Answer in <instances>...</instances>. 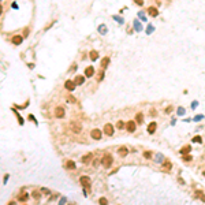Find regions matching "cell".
<instances>
[{
  "label": "cell",
  "mask_w": 205,
  "mask_h": 205,
  "mask_svg": "<svg viewBox=\"0 0 205 205\" xmlns=\"http://www.w3.org/2000/svg\"><path fill=\"white\" fill-rule=\"evenodd\" d=\"M79 182H81V185H82L85 189H89V186H90V178H89V176H86V175L81 176V178H79Z\"/></svg>",
  "instance_id": "8992f818"
},
{
  "label": "cell",
  "mask_w": 205,
  "mask_h": 205,
  "mask_svg": "<svg viewBox=\"0 0 205 205\" xmlns=\"http://www.w3.org/2000/svg\"><path fill=\"white\" fill-rule=\"evenodd\" d=\"M202 175H204V176H205V171H204V172H202Z\"/></svg>",
  "instance_id": "74e56055"
},
{
  "label": "cell",
  "mask_w": 205,
  "mask_h": 205,
  "mask_svg": "<svg viewBox=\"0 0 205 205\" xmlns=\"http://www.w3.org/2000/svg\"><path fill=\"white\" fill-rule=\"evenodd\" d=\"M133 1H135L137 6H144V0H133Z\"/></svg>",
  "instance_id": "f1b7e54d"
},
{
  "label": "cell",
  "mask_w": 205,
  "mask_h": 205,
  "mask_svg": "<svg viewBox=\"0 0 205 205\" xmlns=\"http://www.w3.org/2000/svg\"><path fill=\"white\" fill-rule=\"evenodd\" d=\"M1 14H3V6L0 4V15H1Z\"/></svg>",
  "instance_id": "d590c367"
},
{
  "label": "cell",
  "mask_w": 205,
  "mask_h": 205,
  "mask_svg": "<svg viewBox=\"0 0 205 205\" xmlns=\"http://www.w3.org/2000/svg\"><path fill=\"white\" fill-rule=\"evenodd\" d=\"M163 168H166V170H171V168H172V164H171L170 161H164V163H163Z\"/></svg>",
  "instance_id": "603a6c76"
},
{
  "label": "cell",
  "mask_w": 205,
  "mask_h": 205,
  "mask_svg": "<svg viewBox=\"0 0 205 205\" xmlns=\"http://www.w3.org/2000/svg\"><path fill=\"white\" fill-rule=\"evenodd\" d=\"M148 14H149L150 16H157L159 15V11H157V8L149 7V8H148Z\"/></svg>",
  "instance_id": "e0dca14e"
},
{
  "label": "cell",
  "mask_w": 205,
  "mask_h": 205,
  "mask_svg": "<svg viewBox=\"0 0 205 205\" xmlns=\"http://www.w3.org/2000/svg\"><path fill=\"white\" fill-rule=\"evenodd\" d=\"M134 122L137 123V125H142V122H144V115H142L141 112H138V114H137Z\"/></svg>",
  "instance_id": "ac0fdd59"
},
{
  "label": "cell",
  "mask_w": 205,
  "mask_h": 205,
  "mask_svg": "<svg viewBox=\"0 0 205 205\" xmlns=\"http://www.w3.org/2000/svg\"><path fill=\"white\" fill-rule=\"evenodd\" d=\"M100 163L102 164V167H105V168H110V167L112 166V163H114V159H112V156H111V155H104Z\"/></svg>",
  "instance_id": "6da1fadb"
},
{
  "label": "cell",
  "mask_w": 205,
  "mask_h": 205,
  "mask_svg": "<svg viewBox=\"0 0 205 205\" xmlns=\"http://www.w3.org/2000/svg\"><path fill=\"white\" fill-rule=\"evenodd\" d=\"M32 196H33L34 198H36V200H40V197H41L40 191H33V193H32Z\"/></svg>",
  "instance_id": "cb8c5ba5"
},
{
  "label": "cell",
  "mask_w": 205,
  "mask_h": 205,
  "mask_svg": "<svg viewBox=\"0 0 205 205\" xmlns=\"http://www.w3.org/2000/svg\"><path fill=\"white\" fill-rule=\"evenodd\" d=\"M116 127H118L119 130H122V129H125V127H126V123H125V122H122V120H119L118 123H116Z\"/></svg>",
  "instance_id": "7402d4cb"
},
{
  "label": "cell",
  "mask_w": 205,
  "mask_h": 205,
  "mask_svg": "<svg viewBox=\"0 0 205 205\" xmlns=\"http://www.w3.org/2000/svg\"><path fill=\"white\" fill-rule=\"evenodd\" d=\"M64 167H66L67 170H75V168H77V164H75L72 160H67L66 164H64Z\"/></svg>",
  "instance_id": "5bb4252c"
},
{
  "label": "cell",
  "mask_w": 205,
  "mask_h": 205,
  "mask_svg": "<svg viewBox=\"0 0 205 205\" xmlns=\"http://www.w3.org/2000/svg\"><path fill=\"white\" fill-rule=\"evenodd\" d=\"M71 130H72V133L78 134V133H81V130H82V125L79 122H71Z\"/></svg>",
  "instance_id": "5b68a950"
},
{
  "label": "cell",
  "mask_w": 205,
  "mask_h": 205,
  "mask_svg": "<svg viewBox=\"0 0 205 205\" xmlns=\"http://www.w3.org/2000/svg\"><path fill=\"white\" fill-rule=\"evenodd\" d=\"M64 115H66V110H64L63 107H56L55 108V118L62 119V118H64Z\"/></svg>",
  "instance_id": "277c9868"
},
{
  "label": "cell",
  "mask_w": 205,
  "mask_h": 205,
  "mask_svg": "<svg viewBox=\"0 0 205 205\" xmlns=\"http://www.w3.org/2000/svg\"><path fill=\"white\" fill-rule=\"evenodd\" d=\"M64 87H66L68 92H74V90H75V87H77V85L74 84V81H72V79H67V81L64 82Z\"/></svg>",
  "instance_id": "3957f363"
},
{
  "label": "cell",
  "mask_w": 205,
  "mask_h": 205,
  "mask_svg": "<svg viewBox=\"0 0 205 205\" xmlns=\"http://www.w3.org/2000/svg\"><path fill=\"white\" fill-rule=\"evenodd\" d=\"M156 127H157V123H155V122L149 123V126H148V133H149V134H153V133L156 131Z\"/></svg>",
  "instance_id": "2e32d148"
},
{
  "label": "cell",
  "mask_w": 205,
  "mask_h": 205,
  "mask_svg": "<svg viewBox=\"0 0 205 205\" xmlns=\"http://www.w3.org/2000/svg\"><path fill=\"white\" fill-rule=\"evenodd\" d=\"M92 159H93V153H86V155H84V156H82L81 161H82L84 164H89V163L92 161Z\"/></svg>",
  "instance_id": "30bf717a"
},
{
  "label": "cell",
  "mask_w": 205,
  "mask_h": 205,
  "mask_svg": "<svg viewBox=\"0 0 205 205\" xmlns=\"http://www.w3.org/2000/svg\"><path fill=\"white\" fill-rule=\"evenodd\" d=\"M144 156H145V159H150L152 157V152H145Z\"/></svg>",
  "instance_id": "83f0119b"
},
{
  "label": "cell",
  "mask_w": 205,
  "mask_h": 205,
  "mask_svg": "<svg viewBox=\"0 0 205 205\" xmlns=\"http://www.w3.org/2000/svg\"><path fill=\"white\" fill-rule=\"evenodd\" d=\"M8 205H15V201H12V202H8Z\"/></svg>",
  "instance_id": "8d00e7d4"
},
{
  "label": "cell",
  "mask_w": 205,
  "mask_h": 205,
  "mask_svg": "<svg viewBox=\"0 0 205 205\" xmlns=\"http://www.w3.org/2000/svg\"><path fill=\"white\" fill-rule=\"evenodd\" d=\"M126 129L129 133H134L135 129H137V123H135L134 120H130V122H127L126 123Z\"/></svg>",
  "instance_id": "9c48e42d"
},
{
  "label": "cell",
  "mask_w": 205,
  "mask_h": 205,
  "mask_svg": "<svg viewBox=\"0 0 205 205\" xmlns=\"http://www.w3.org/2000/svg\"><path fill=\"white\" fill-rule=\"evenodd\" d=\"M93 74H95V68H93L92 66H89V67L85 68V77L90 78V77H93Z\"/></svg>",
  "instance_id": "4fadbf2b"
},
{
  "label": "cell",
  "mask_w": 205,
  "mask_h": 205,
  "mask_svg": "<svg viewBox=\"0 0 205 205\" xmlns=\"http://www.w3.org/2000/svg\"><path fill=\"white\" fill-rule=\"evenodd\" d=\"M99 164H100V161H99V160H95V163H93V166H95V167H99Z\"/></svg>",
  "instance_id": "836d02e7"
},
{
  "label": "cell",
  "mask_w": 205,
  "mask_h": 205,
  "mask_svg": "<svg viewBox=\"0 0 205 205\" xmlns=\"http://www.w3.org/2000/svg\"><path fill=\"white\" fill-rule=\"evenodd\" d=\"M99 202H100V205H108V202H107V198H104V197L100 198V200H99Z\"/></svg>",
  "instance_id": "484cf974"
},
{
  "label": "cell",
  "mask_w": 205,
  "mask_h": 205,
  "mask_svg": "<svg viewBox=\"0 0 205 205\" xmlns=\"http://www.w3.org/2000/svg\"><path fill=\"white\" fill-rule=\"evenodd\" d=\"M23 36H21V34H15L14 37H11V42L14 44V45H21L22 42H23Z\"/></svg>",
  "instance_id": "7a4b0ae2"
},
{
  "label": "cell",
  "mask_w": 205,
  "mask_h": 205,
  "mask_svg": "<svg viewBox=\"0 0 205 205\" xmlns=\"http://www.w3.org/2000/svg\"><path fill=\"white\" fill-rule=\"evenodd\" d=\"M108 64H110V57H108V56L102 57L101 63H100V66H101V68H102V70H104V68H107V67H108Z\"/></svg>",
  "instance_id": "9a60e30c"
},
{
  "label": "cell",
  "mask_w": 205,
  "mask_h": 205,
  "mask_svg": "<svg viewBox=\"0 0 205 205\" xmlns=\"http://www.w3.org/2000/svg\"><path fill=\"white\" fill-rule=\"evenodd\" d=\"M191 159H193V157H191L190 155H185V156H183V160H187V161H190Z\"/></svg>",
  "instance_id": "f546056e"
},
{
  "label": "cell",
  "mask_w": 205,
  "mask_h": 205,
  "mask_svg": "<svg viewBox=\"0 0 205 205\" xmlns=\"http://www.w3.org/2000/svg\"><path fill=\"white\" fill-rule=\"evenodd\" d=\"M41 193H45V194H51V191L48 189H41Z\"/></svg>",
  "instance_id": "d6a6232c"
},
{
  "label": "cell",
  "mask_w": 205,
  "mask_h": 205,
  "mask_svg": "<svg viewBox=\"0 0 205 205\" xmlns=\"http://www.w3.org/2000/svg\"><path fill=\"white\" fill-rule=\"evenodd\" d=\"M66 100H67V101L70 102V104H75V102H77V99H75L74 96H70V95H68L67 97H66Z\"/></svg>",
  "instance_id": "ffe728a7"
},
{
  "label": "cell",
  "mask_w": 205,
  "mask_h": 205,
  "mask_svg": "<svg viewBox=\"0 0 205 205\" xmlns=\"http://www.w3.org/2000/svg\"><path fill=\"white\" fill-rule=\"evenodd\" d=\"M26 198H27V194H23V196L19 197V201H26Z\"/></svg>",
  "instance_id": "4dcf8cb0"
},
{
  "label": "cell",
  "mask_w": 205,
  "mask_h": 205,
  "mask_svg": "<svg viewBox=\"0 0 205 205\" xmlns=\"http://www.w3.org/2000/svg\"><path fill=\"white\" fill-rule=\"evenodd\" d=\"M118 153H119L120 157H126L127 153H129V149H127L126 146H120V148L118 149Z\"/></svg>",
  "instance_id": "7c38bea8"
},
{
  "label": "cell",
  "mask_w": 205,
  "mask_h": 205,
  "mask_svg": "<svg viewBox=\"0 0 205 205\" xmlns=\"http://www.w3.org/2000/svg\"><path fill=\"white\" fill-rule=\"evenodd\" d=\"M15 115H16V118H18V122H19V125L22 126V125H23V118H21V115H19L18 112H15Z\"/></svg>",
  "instance_id": "d4e9b609"
},
{
  "label": "cell",
  "mask_w": 205,
  "mask_h": 205,
  "mask_svg": "<svg viewBox=\"0 0 205 205\" xmlns=\"http://www.w3.org/2000/svg\"><path fill=\"white\" fill-rule=\"evenodd\" d=\"M190 149H191L190 146H186V148H183V149H182L181 152L183 153V155H185V153H189V152H190Z\"/></svg>",
  "instance_id": "4316f807"
},
{
  "label": "cell",
  "mask_w": 205,
  "mask_h": 205,
  "mask_svg": "<svg viewBox=\"0 0 205 205\" xmlns=\"http://www.w3.org/2000/svg\"><path fill=\"white\" fill-rule=\"evenodd\" d=\"M114 131H115V129H114V126H112L111 123H107V125L104 126V133H105V135L111 137V135H114Z\"/></svg>",
  "instance_id": "52a82bcc"
},
{
  "label": "cell",
  "mask_w": 205,
  "mask_h": 205,
  "mask_svg": "<svg viewBox=\"0 0 205 205\" xmlns=\"http://www.w3.org/2000/svg\"><path fill=\"white\" fill-rule=\"evenodd\" d=\"M72 81H74V84H75L77 86H79V85H82V84L85 82V77H84V75H77Z\"/></svg>",
  "instance_id": "8fae6325"
},
{
  "label": "cell",
  "mask_w": 205,
  "mask_h": 205,
  "mask_svg": "<svg viewBox=\"0 0 205 205\" xmlns=\"http://www.w3.org/2000/svg\"><path fill=\"white\" fill-rule=\"evenodd\" d=\"M89 57H90V60H97L99 59V52L97 51H90V53H89Z\"/></svg>",
  "instance_id": "d6986e66"
},
{
  "label": "cell",
  "mask_w": 205,
  "mask_h": 205,
  "mask_svg": "<svg viewBox=\"0 0 205 205\" xmlns=\"http://www.w3.org/2000/svg\"><path fill=\"white\" fill-rule=\"evenodd\" d=\"M102 133H101V130H99V129H93L92 131H90V137L93 138V140H101V137H102Z\"/></svg>",
  "instance_id": "ba28073f"
},
{
  "label": "cell",
  "mask_w": 205,
  "mask_h": 205,
  "mask_svg": "<svg viewBox=\"0 0 205 205\" xmlns=\"http://www.w3.org/2000/svg\"><path fill=\"white\" fill-rule=\"evenodd\" d=\"M193 141H194V142H201V137H194Z\"/></svg>",
  "instance_id": "1f68e13d"
},
{
  "label": "cell",
  "mask_w": 205,
  "mask_h": 205,
  "mask_svg": "<svg viewBox=\"0 0 205 205\" xmlns=\"http://www.w3.org/2000/svg\"><path fill=\"white\" fill-rule=\"evenodd\" d=\"M150 115H152V116H155V115H156V110H152V111H150Z\"/></svg>",
  "instance_id": "e575fe53"
},
{
  "label": "cell",
  "mask_w": 205,
  "mask_h": 205,
  "mask_svg": "<svg viewBox=\"0 0 205 205\" xmlns=\"http://www.w3.org/2000/svg\"><path fill=\"white\" fill-rule=\"evenodd\" d=\"M196 196H197L198 198H201V201H204V202H205V196L202 194V191H200V190H197V191H196Z\"/></svg>",
  "instance_id": "44dd1931"
}]
</instances>
